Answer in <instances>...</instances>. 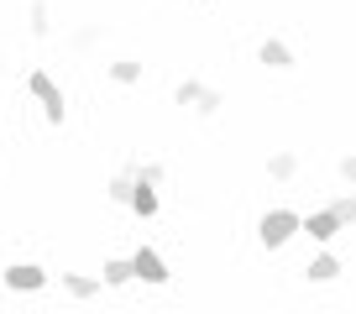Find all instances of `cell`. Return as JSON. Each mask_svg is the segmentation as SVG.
Wrapping results in <instances>:
<instances>
[{
  "label": "cell",
  "mask_w": 356,
  "mask_h": 314,
  "mask_svg": "<svg viewBox=\"0 0 356 314\" xmlns=\"http://www.w3.org/2000/svg\"><path fill=\"white\" fill-rule=\"evenodd\" d=\"M304 231V220L293 210H267L262 220H257V241H262L267 251H278V247H289L293 236Z\"/></svg>",
  "instance_id": "1"
},
{
  "label": "cell",
  "mask_w": 356,
  "mask_h": 314,
  "mask_svg": "<svg viewBox=\"0 0 356 314\" xmlns=\"http://www.w3.org/2000/svg\"><path fill=\"white\" fill-rule=\"evenodd\" d=\"M26 90L42 100V110H47V126H63V90L53 84V74H42V68H32L26 74Z\"/></svg>",
  "instance_id": "2"
},
{
  "label": "cell",
  "mask_w": 356,
  "mask_h": 314,
  "mask_svg": "<svg viewBox=\"0 0 356 314\" xmlns=\"http://www.w3.org/2000/svg\"><path fill=\"white\" fill-rule=\"evenodd\" d=\"M47 283V272L37 267V262H11V267H6V288L11 293H37Z\"/></svg>",
  "instance_id": "3"
},
{
  "label": "cell",
  "mask_w": 356,
  "mask_h": 314,
  "mask_svg": "<svg viewBox=\"0 0 356 314\" xmlns=\"http://www.w3.org/2000/svg\"><path fill=\"white\" fill-rule=\"evenodd\" d=\"M131 262H136V278H142V283H152V288H163V283L173 278V272H168V262L157 257L152 247H136V257H131Z\"/></svg>",
  "instance_id": "4"
},
{
  "label": "cell",
  "mask_w": 356,
  "mask_h": 314,
  "mask_svg": "<svg viewBox=\"0 0 356 314\" xmlns=\"http://www.w3.org/2000/svg\"><path fill=\"white\" fill-rule=\"evenodd\" d=\"M304 231H309L314 241H320V247H325V241H335V236L346 231V220H341V215H335V210H314V215H304Z\"/></svg>",
  "instance_id": "5"
},
{
  "label": "cell",
  "mask_w": 356,
  "mask_h": 314,
  "mask_svg": "<svg viewBox=\"0 0 356 314\" xmlns=\"http://www.w3.org/2000/svg\"><path fill=\"white\" fill-rule=\"evenodd\" d=\"M304 278H309V283H335V278H341V257H335V251H320V257L304 267Z\"/></svg>",
  "instance_id": "6"
},
{
  "label": "cell",
  "mask_w": 356,
  "mask_h": 314,
  "mask_svg": "<svg viewBox=\"0 0 356 314\" xmlns=\"http://www.w3.org/2000/svg\"><path fill=\"white\" fill-rule=\"evenodd\" d=\"M105 288V278H84V272H63V293L68 299H95Z\"/></svg>",
  "instance_id": "7"
},
{
  "label": "cell",
  "mask_w": 356,
  "mask_h": 314,
  "mask_svg": "<svg viewBox=\"0 0 356 314\" xmlns=\"http://www.w3.org/2000/svg\"><path fill=\"white\" fill-rule=\"evenodd\" d=\"M131 194H136V173L131 168L115 173V179L105 183V199H111V204H126V210H131Z\"/></svg>",
  "instance_id": "8"
},
{
  "label": "cell",
  "mask_w": 356,
  "mask_h": 314,
  "mask_svg": "<svg viewBox=\"0 0 356 314\" xmlns=\"http://www.w3.org/2000/svg\"><path fill=\"white\" fill-rule=\"evenodd\" d=\"M257 58H262L267 68H293V53H289V42H278V37H267V42L257 47Z\"/></svg>",
  "instance_id": "9"
},
{
  "label": "cell",
  "mask_w": 356,
  "mask_h": 314,
  "mask_svg": "<svg viewBox=\"0 0 356 314\" xmlns=\"http://www.w3.org/2000/svg\"><path fill=\"white\" fill-rule=\"evenodd\" d=\"M131 278H136V262L131 257H111V262H105V288H126Z\"/></svg>",
  "instance_id": "10"
},
{
  "label": "cell",
  "mask_w": 356,
  "mask_h": 314,
  "mask_svg": "<svg viewBox=\"0 0 356 314\" xmlns=\"http://www.w3.org/2000/svg\"><path fill=\"white\" fill-rule=\"evenodd\" d=\"M131 210L142 215V220H152V215H157V183H142V179H136V194H131Z\"/></svg>",
  "instance_id": "11"
},
{
  "label": "cell",
  "mask_w": 356,
  "mask_h": 314,
  "mask_svg": "<svg viewBox=\"0 0 356 314\" xmlns=\"http://www.w3.org/2000/svg\"><path fill=\"white\" fill-rule=\"evenodd\" d=\"M267 173H273L278 183H289L293 173H299V157H293V152H273V157H267Z\"/></svg>",
  "instance_id": "12"
},
{
  "label": "cell",
  "mask_w": 356,
  "mask_h": 314,
  "mask_svg": "<svg viewBox=\"0 0 356 314\" xmlns=\"http://www.w3.org/2000/svg\"><path fill=\"white\" fill-rule=\"evenodd\" d=\"M111 78H115V84H136V78H142V63H136V58H115Z\"/></svg>",
  "instance_id": "13"
},
{
  "label": "cell",
  "mask_w": 356,
  "mask_h": 314,
  "mask_svg": "<svg viewBox=\"0 0 356 314\" xmlns=\"http://www.w3.org/2000/svg\"><path fill=\"white\" fill-rule=\"evenodd\" d=\"M26 26H32V37H47V32H53V22H47V0H32V11H26Z\"/></svg>",
  "instance_id": "14"
},
{
  "label": "cell",
  "mask_w": 356,
  "mask_h": 314,
  "mask_svg": "<svg viewBox=\"0 0 356 314\" xmlns=\"http://www.w3.org/2000/svg\"><path fill=\"white\" fill-rule=\"evenodd\" d=\"M173 100H178V105H189V110H194V105L204 100V84H200V78H184V84L173 90Z\"/></svg>",
  "instance_id": "15"
},
{
  "label": "cell",
  "mask_w": 356,
  "mask_h": 314,
  "mask_svg": "<svg viewBox=\"0 0 356 314\" xmlns=\"http://www.w3.org/2000/svg\"><path fill=\"white\" fill-rule=\"evenodd\" d=\"M131 173H136L142 183H163V179H168V168H163V163H131Z\"/></svg>",
  "instance_id": "16"
},
{
  "label": "cell",
  "mask_w": 356,
  "mask_h": 314,
  "mask_svg": "<svg viewBox=\"0 0 356 314\" xmlns=\"http://www.w3.org/2000/svg\"><path fill=\"white\" fill-rule=\"evenodd\" d=\"M330 210H335V215H341V220H346V225H356V189H351V194H341V199H335V204H330Z\"/></svg>",
  "instance_id": "17"
},
{
  "label": "cell",
  "mask_w": 356,
  "mask_h": 314,
  "mask_svg": "<svg viewBox=\"0 0 356 314\" xmlns=\"http://www.w3.org/2000/svg\"><path fill=\"white\" fill-rule=\"evenodd\" d=\"M220 105H225V100H220V90H204V100L194 105V115H215Z\"/></svg>",
  "instance_id": "18"
},
{
  "label": "cell",
  "mask_w": 356,
  "mask_h": 314,
  "mask_svg": "<svg viewBox=\"0 0 356 314\" xmlns=\"http://www.w3.org/2000/svg\"><path fill=\"white\" fill-rule=\"evenodd\" d=\"M100 42V26H84V32H74V47H95Z\"/></svg>",
  "instance_id": "19"
},
{
  "label": "cell",
  "mask_w": 356,
  "mask_h": 314,
  "mask_svg": "<svg viewBox=\"0 0 356 314\" xmlns=\"http://www.w3.org/2000/svg\"><path fill=\"white\" fill-rule=\"evenodd\" d=\"M341 179H346V183H356V157H341Z\"/></svg>",
  "instance_id": "20"
},
{
  "label": "cell",
  "mask_w": 356,
  "mask_h": 314,
  "mask_svg": "<svg viewBox=\"0 0 356 314\" xmlns=\"http://www.w3.org/2000/svg\"><path fill=\"white\" fill-rule=\"evenodd\" d=\"M0 74H6V63H0Z\"/></svg>",
  "instance_id": "21"
},
{
  "label": "cell",
  "mask_w": 356,
  "mask_h": 314,
  "mask_svg": "<svg viewBox=\"0 0 356 314\" xmlns=\"http://www.w3.org/2000/svg\"><path fill=\"white\" fill-rule=\"evenodd\" d=\"M351 189H356V183H351Z\"/></svg>",
  "instance_id": "22"
}]
</instances>
